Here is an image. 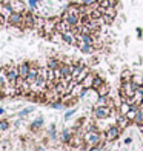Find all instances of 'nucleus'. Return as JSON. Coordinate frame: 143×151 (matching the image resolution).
Returning a JSON list of instances; mask_svg holds the SVG:
<instances>
[{"label": "nucleus", "mask_w": 143, "mask_h": 151, "mask_svg": "<svg viewBox=\"0 0 143 151\" xmlns=\"http://www.w3.org/2000/svg\"><path fill=\"white\" fill-rule=\"evenodd\" d=\"M111 114H112V109L108 106V105H103V106H94L92 117H95L97 120H103V119H108Z\"/></svg>", "instance_id": "nucleus-4"}, {"label": "nucleus", "mask_w": 143, "mask_h": 151, "mask_svg": "<svg viewBox=\"0 0 143 151\" xmlns=\"http://www.w3.org/2000/svg\"><path fill=\"white\" fill-rule=\"evenodd\" d=\"M62 20H65L66 23H69V26L72 28V26H77L80 23V16L76 14V12H71V11L65 9L62 12Z\"/></svg>", "instance_id": "nucleus-6"}, {"label": "nucleus", "mask_w": 143, "mask_h": 151, "mask_svg": "<svg viewBox=\"0 0 143 151\" xmlns=\"http://www.w3.org/2000/svg\"><path fill=\"white\" fill-rule=\"evenodd\" d=\"M43 123H45V119H43V117H37V119L29 125V129H31L32 133H36V131H39V129L43 127Z\"/></svg>", "instance_id": "nucleus-15"}, {"label": "nucleus", "mask_w": 143, "mask_h": 151, "mask_svg": "<svg viewBox=\"0 0 143 151\" xmlns=\"http://www.w3.org/2000/svg\"><path fill=\"white\" fill-rule=\"evenodd\" d=\"M60 63H62V62H60L57 57H49V59H48L46 66H48V68H51V70H56V68L60 66Z\"/></svg>", "instance_id": "nucleus-19"}, {"label": "nucleus", "mask_w": 143, "mask_h": 151, "mask_svg": "<svg viewBox=\"0 0 143 151\" xmlns=\"http://www.w3.org/2000/svg\"><path fill=\"white\" fill-rule=\"evenodd\" d=\"M103 83H105V80L102 79L99 74H95V77H94V83H92V88H94V90H99V88H100L102 85H103Z\"/></svg>", "instance_id": "nucleus-27"}, {"label": "nucleus", "mask_w": 143, "mask_h": 151, "mask_svg": "<svg viewBox=\"0 0 143 151\" xmlns=\"http://www.w3.org/2000/svg\"><path fill=\"white\" fill-rule=\"evenodd\" d=\"M112 22H114V17L108 16V14H103V16H102V23H103V25L109 26V25H112Z\"/></svg>", "instance_id": "nucleus-31"}, {"label": "nucleus", "mask_w": 143, "mask_h": 151, "mask_svg": "<svg viewBox=\"0 0 143 151\" xmlns=\"http://www.w3.org/2000/svg\"><path fill=\"white\" fill-rule=\"evenodd\" d=\"M19 68V77L26 80V77H28V73H29V68H31V62L25 60V62H20V63L17 65Z\"/></svg>", "instance_id": "nucleus-9"}, {"label": "nucleus", "mask_w": 143, "mask_h": 151, "mask_svg": "<svg viewBox=\"0 0 143 151\" xmlns=\"http://www.w3.org/2000/svg\"><path fill=\"white\" fill-rule=\"evenodd\" d=\"M0 12H2V14L6 17V19H8L11 14H12V12H14V11H12V8H11V5H6V3H0Z\"/></svg>", "instance_id": "nucleus-17"}, {"label": "nucleus", "mask_w": 143, "mask_h": 151, "mask_svg": "<svg viewBox=\"0 0 143 151\" xmlns=\"http://www.w3.org/2000/svg\"><path fill=\"white\" fill-rule=\"evenodd\" d=\"M23 25H25V29H34V26H36V14H34V11L28 9L23 12Z\"/></svg>", "instance_id": "nucleus-8"}, {"label": "nucleus", "mask_w": 143, "mask_h": 151, "mask_svg": "<svg viewBox=\"0 0 143 151\" xmlns=\"http://www.w3.org/2000/svg\"><path fill=\"white\" fill-rule=\"evenodd\" d=\"M6 76H8V85L16 88L17 86V80H19V68L14 63H9L8 66H5Z\"/></svg>", "instance_id": "nucleus-2"}, {"label": "nucleus", "mask_w": 143, "mask_h": 151, "mask_svg": "<svg viewBox=\"0 0 143 151\" xmlns=\"http://www.w3.org/2000/svg\"><path fill=\"white\" fill-rule=\"evenodd\" d=\"M62 39L66 45H77V37L71 29L66 31V32H62Z\"/></svg>", "instance_id": "nucleus-11"}, {"label": "nucleus", "mask_w": 143, "mask_h": 151, "mask_svg": "<svg viewBox=\"0 0 143 151\" xmlns=\"http://www.w3.org/2000/svg\"><path fill=\"white\" fill-rule=\"evenodd\" d=\"M94 77H95V73H89V74H88V76H86V77H85L83 80L80 82V83L83 85V88H86V90H88V88H92V83H94Z\"/></svg>", "instance_id": "nucleus-13"}, {"label": "nucleus", "mask_w": 143, "mask_h": 151, "mask_svg": "<svg viewBox=\"0 0 143 151\" xmlns=\"http://www.w3.org/2000/svg\"><path fill=\"white\" fill-rule=\"evenodd\" d=\"M76 111H77V108H72V109H69V111H68L66 114H65V120H69L71 117L74 114H76Z\"/></svg>", "instance_id": "nucleus-34"}, {"label": "nucleus", "mask_w": 143, "mask_h": 151, "mask_svg": "<svg viewBox=\"0 0 143 151\" xmlns=\"http://www.w3.org/2000/svg\"><path fill=\"white\" fill-rule=\"evenodd\" d=\"M89 73H91V71H89V68H88V66H83V70H82V73H80V74H79V76H77V77L74 79V80H76L77 83H80V82L83 80V79H85L86 76L89 74Z\"/></svg>", "instance_id": "nucleus-23"}, {"label": "nucleus", "mask_w": 143, "mask_h": 151, "mask_svg": "<svg viewBox=\"0 0 143 151\" xmlns=\"http://www.w3.org/2000/svg\"><path fill=\"white\" fill-rule=\"evenodd\" d=\"M108 99H109V96H99L97 102L94 104V106H103V105H108Z\"/></svg>", "instance_id": "nucleus-28"}, {"label": "nucleus", "mask_w": 143, "mask_h": 151, "mask_svg": "<svg viewBox=\"0 0 143 151\" xmlns=\"http://www.w3.org/2000/svg\"><path fill=\"white\" fill-rule=\"evenodd\" d=\"M131 82H134V83L135 85H143V76L142 74H137V73H135V74H132V77H131Z\"/></svg>", "instance_id": "nucleus-29"}, {"label": "nucleus", "mask_w": 143, "mask_h": 151, "mask_svg": "<svg viewBox=\"0 0 143 151\" xmlns=\"http://www.w3.org/2000/svg\"><path fill=\"white\" fill-rule=\"evenodd\" d=\"M71 136H72V131H69V129H63L62 134H60V139H62L63 143H68L71 139Z\"/></svg>", "instance_id": "nucleus-26"}, {"label": "nucleus", "mask_w": 143, "mask_h": 151, "mask_svg": "<svg viewBox=\"0 0 143 151\" xmlns=\"http://www.w3.org/2000/svg\"><path fill=\"white\" fill-rule=\"evenodd\" d=\"M77 46H79V50L83 54H92L95 51L94 45H88V43H83V42H77Z\"/></svg>", "instance_id": "nucleus-14"}, {"label": "nucleus", "mask_w": 143, "mask_h": 151, "mask_svg": "<svg viewBox=\"0 0 143 151\" xmlns=\"http://www.w3.org/2000/svg\"><path fill=\"white\" fill-rule=\"evenodd\" d=\"M6 23L9 26H14V28H20V29H25V25H23V14L22 12H12V14L6 19Z\"/></svg>", "instance_id": "nucleus-5"}, {"label": "nucleus", "mask_w": 143, "mask_h": 151, "mask_svg": "<svg viewBox=\"0 0 143 151\" xmlns=\"http://www.w3.org/2000/svg\"><path fill=\"white\" fill-rule=\"evenodd\" d=\"M137 37L142 40L143 39V28H137Z\"/></svg>", "instance_id": "nucleus-36"}, {"label": "nucleus", "mask_w": 143, "mask_h": 151, "mask_svg": "<svg viewBox=\"0 0 143 151\" xmlns=\"http://www.w3.org/2000/svg\"><path fill=\"white\" fill-rule=\"evenodd\" d=\"M122 131H123V129L119 128L117 125H109V128H108L106 131H105L106 142H114V140H117L119 137H120V134H122Z\"/></svg>", "instance_id": "nucleus-7"}, {"label": "nucleus", "mask_w": 143, "mask_h": 151, "mask_svg": "<svg viewBox=\"0 0 143 151\" xmlns=\"http://www.w3.org/2000/svg\"><path fill=\"white\" fill-rule=\"evenodd\" d=\"M0 93H2V91H0Z\"/></svg>", "instance_id": "nucleus-38"}, {"label": "nucleus", "mask_w": 143, "mask_h": 151, "mask_svg": "<svg viewBox=\"0 0 143 151\" xmlns=\"http://www.w3.org/2000/svg\"><path fill=\"white\" fill-rule=\"evenodd\" d=\"M129 120L126 116H123V114H119L117 116V119H115V125H117L119 128H122V129H126L128 128V125H129Z\"/></svg>", "instance_id": "nucleus-12"}, {"label": "nucleus", "mask_w": 143, "mask_h": 151, "mask_svg": "<svg viewBox=\"0 0 143 151\" xmlns=\"http://www.w3.org/2000/svg\"><path fill=\"white\" fill-rule=\"evenodd\" d=\"M9 5H11V8H12V11H14V12H22V14H23L25 11H28V9H26L25 0H12Z\"/></svg>", "instance_id": "nucleus-10"}, {"label": "nucleus", "mask_w": 143, "mask_h": 151, "mask_svg": "<svg viewBox=\"0 0 143 151\" xmlns=\"http://www.w3.org/2000/svg\"><path fill=\"white\" fill-rule=\"evenodd\" d=\"M129 109H131V105L128 104V102H125V100H122V104L119 105V114H126Z\"/></svg>", "instance_id": "nucleus-22"}, {"label": "nucleus", "mask_w": 143, "mask_h": 151, "mask_svg": "<svg viewBox=\"0 0 143 151\" xmlns=\"http://www.w3.org/2000/svg\"><path fill=\"white\" fill-rule=\"evenodd\" d=\"M5 86H8V76H6V70L3 66V68H0V91Z\"/></svg>", "instance_id": "nucleus-16"}, {"label": "nucleus", "mask_w": 143, "mask_h": 151, "mask_svg": "<svg viewBox=\"0 0 143 151\" xmlns=\"http://www.w3.org/2000/svg\"><path fill=\"white\" fill-rule=\"evenodd\" d=\"M134 123H137L139 127H142L143 125V109H137V114H135V117H134V120H132Z\"/></svg>", "instance_id": "nucleus-25"}, {"label": "nucleus", "mask_w": 143, "mask_h": 151, "mask_svg": "<svg viewBox=\"0 0 143 151\" xmlns=\"http://www.w3.org/2000/svg\"><path fill=\"white\" fill-rule=\"evenodd\" d=\"M137 109H139L137 106H131V109H129V111H128L125 116H126V117L132 122V120H134V117H135V114H137Z\"/></svg>", "instance_id": "nucleus-30"}, {"label": "nucleus", "mask_w": 143, "mask_h": 151, "mask_svg": "<svg viewBox=\"0 0 143 151\" xmlns=\"http://www.w3.org/2000/svg\"><path fill=\"white\" fill-rule=\"evenodd\" d=\"M8 128H9V122L5 120V119H0V133H2V131H6Z\"/></svg>", "instance_id": "nucleus-32"}, {"label": "nucleus", "mask_w": 143, "mask_h": 151, "mask_svg": "<svg viewBox=\"0 0 143 151\" xmlns=\"http://www.w3.org/2000/svg\"><path fill=\"white\" fill-rule=\"evenodd\" d=\"M89 62H91V65H97V63H99V57H97V56H95V57H91Z\"/></svg>", "instance_id": "nucleus-37"}, {"label": "nucleus", "mask_w": 143, "mask_h": 151, "mask_svg": "<svg viewBox=\"0 0 143 151\" xmlns=\"http://www.w3.org/2000/svg\"><path fill=\"white\" fill-rule=\"evenodd\" d=\"M32 111V108H26V109H23L22 113H20V117H23V116H26V114H29Z\"/></svg>", "instance_id": "nucleus-35"}, {"label": "nucleus", "mask_w": 143, "mask_h": 151, "mask_svg": "<svg viewBox=\"0 0 143 151\" xmlns=\"http://www.w3.org/2000/svg\"><path fill=\"white\" fill-rule=\"evenodd\" d=\"M49 40L51 42H54V43H60V42H63V39H62V32H59L57 29L54 31L51 36H49Z\"/></svg>", "instance_id": "nucleus-21"}, {"label": "nucleus", "mask_w": 143, "mask_h": 151, "mask_svg": "<svg viewBox=\"0 0 143 151\" xmlns=\"http://www.w3.org/2000/svg\"><path fill=\"white\" fill-rule=\"evenodd\" d=\"M137 86L139 85H135L134 82H123V83L120 85V88H119V94H120L122 100H125L128 97H132Z\"/></svg>", "instance_id": "nucleus-1"}, {"label": "nucleus", "mask_w": 143, "mask_h": 151, "mask_svg": "<svg viewBox=\"0 0 143 151\" xmlns=\"http://www.w3.org/2000/svg\"><path fill=\"white\" fill-rule=\"evenodd\" d=\"M56 29H57L59 32H66V31L71 29V26H69V23H66L65 20H60V22L56 25Z\"/></svg>", "instance_id": "nucleus-18"}, {"label": "nucleus", "mask_w": 143, "mask_h": 151, "mask_svg": "<svg viewBox=\"0 0 143 151\" xmlns=\"http://www.w3.org/2000/svg\"><path fill=\"white\" fill-rule=\"evenodd\" d=\"M105 14H108V16H111V17H117V9L115 8H108L106 11H105Z\"/></svg>", "instance_id": "nucleus-33"}, {"label": "nucleus", "mask_w": 143, "mask_h": 151, "mask_svg": "<svg viewBox=\"0 0 143 151\" xmlns=\"http://www.w3.org/2000/svg\"><path fill=\"white\" fill-rule=\"evenodd\" d=\"M109 90H111L109 83H106V82H105V83L102 85L97 91H99V96H109Z\"/></svg>", "instance_id": "nucleus-24"}, {"label": "nucleus", "mask_w": 143, "mask_h": 151, "mask_svg": "<svg viewBox=\"0 0 143 151\" xmlns=\"http://www.w3.org/2000/svg\"><path fill=\"white\" fill-rule=\"evenodd\" d=\"M125 102H128V104L131 105V106H137V108H140L142 104H143V85H140V86L135 88L134 96H132V97L125 99Z\"/></svg>", "instance_id": "nucleus-3"}, {"label": "nucleus", "mask_w": 143, "mask_h": 151, "mask_svg": "<svg viewBox=\"0 0 143 151\" xmlns=\"http://www.w3.org/2000/svg\"><path fill=\"white\" fill-rule=\"evenodd\" d=\"M131 77H132V73L128 70V68H125L123 71H122L120 74V82L123 83V82H131Z\"/></svg>", "instance_id": "nucleus-20"}]
</instances>
